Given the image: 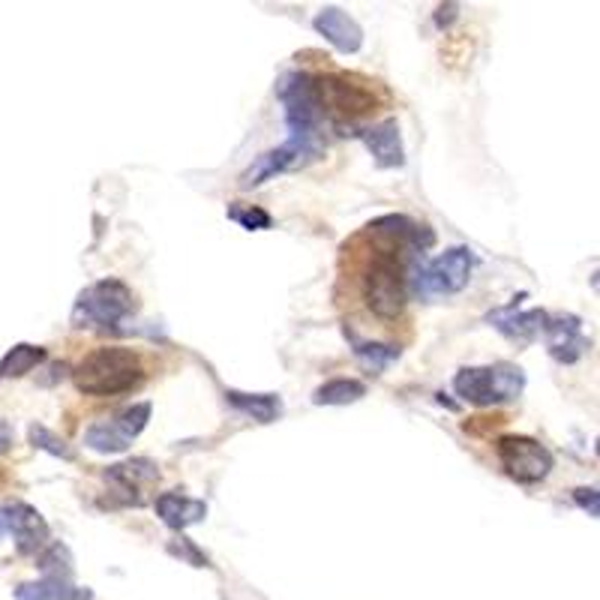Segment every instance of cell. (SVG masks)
<instances>
[{
	"label": "cell",
	"mask_w": 600,
	"mask_h": 600,
	"mask_svg": "<svg viewBox=\"0 0 600 600\" xmlns=\"http://www.w3.org/2000/svg\"><path fill=\"white\" fill-rule=\"evenodd\" d=\"M73 381L85 397H118L145 385V364L133 348L105 345L73 369Z\"/></svg>",
	"instance_id": "obj_1"
},
{
	"label": "cell",
	"mask_w": 600,
	"mask_h": 600,
	"mask_svg": "<svg viewBox=\"0 0 600 600\" xmlns=\"http://www.w3.org/2000/svg\"><path fill=\"white\" fill-rule=\"evenodd\" d=\"M360 295L367 300L369 312L381 322H397L405 312L409 300V277L400 258V246L381 244L367 258L360 274Z\"/></svg>",
	"instance_id": "obj_2"
},
{
	"label": "cell",
	"mask_w": 600,
	"mask_h": 600,
	"mask_svg": "<svg viewBox=\"0 0 600 600\" xmlns=\"http://www.w3.org/2000/svg\"><path fill=\"white\" fill-rule=\"evenodd\" d=\"M277 97L286 109L289 142L307 147L312 154H322V100L315 88V76L310 73H286L279 78Z\"/></svg>",
	"instance_id": "obj_3"
},
{
	"label": "cell",
	"mask_w": 600,
	"mask_h": 600,
	"mask_svg": "<svg viewBox=\"0 0 600 600\" xmlns=\"http://www.w3.org/2000/svg\"><path fill=\"white\" fill-rule=\"evenodd\" d=\"M456 397L468 405H499L513 402L525 390V373L513 364H492V367H466L454 376Z\"/></svg>",
	"instance_id": "obj_4"
},
{
	"label": "cell",
	"mask_w": 600,
	"mask_h": 600,
	"mask_svg": "<svg viewBox=\"0 0 600 600\" xmlns=\"http://www.w3.org/2000/svg\"><path fill=\"white\" fill-rule=\"evenodd\" d=\"M135 295L121 279H100L81 291L73 307V324L76 327H93V331H114L118 324L133 312Z\"/></svg>",
	"instance_id": "obj_5"
},
{
	"label": "cell",
	"mask_w": 600,
	"mask_h": 600,
	"mask_svg": "<svg viewBox=\"0 0 600 600\" xmlns=\"http://www.w3.org/2000/svg\"><path fill=\"white\" fill-rule=\"evenodd\" d=\"M475 270V253L468 246H451L433 262H423L412 270V291L421 298H451L466 289Z\"/></svg>",
	"instance_id": "obj_6"
},
{
	"label": "cell",
	"mask_w": 600,
	"mask_h": 600,
	"mask_svg": "<svg viewBox=\"0 0 600 600\" xmlns=\"http://www.w3.org/2000/svg\"><path fill=\"white\" fill-rule=\"evenodd\" d=\"M147 421H151V402L126 405L114 418L90 423L88 433H85V447L97 451V454H123L138 435L145 433Z\"/></svg>",
	"instance_id": "obj_7"
},
{
	"label": "cell",
	"mask_w": 600,
	"mask_h": 600,
	"mask_svg": "<svg viewBox=\"0 0 600 600\" xmlns=\"http://www.w3.org/2000/svg\"><path fill=\"white\" fill-rule=\"evenodd\" d=\"M496 451H499V463L508 471V478L525 484V487L541 484L553 471V454L529 435H501Z\"/></svg>",
	"instance_id": "obj_8"
},
{
	"label": "cell",
	"mask_w": 600,
	"mask_h": 600,
	"mask_svg": "<svg viewBox=\"0 0 600 600\" xmlns=\"http://www.w3.org/2000/svg\"><path fill=\"white\" fill-rule=\"evenodd\" d=\"M315 88H319L322 112H334L340 118H364L376 112V93L348 76H315Z\"/></svg>",
	"instance_id": "obj_9"
},
{
	"label": "cell",
	"mask_w": 600,
	"mask_h": 600,
	"mask_svg": "<svg viewBox=\"0 0 600 600\" xmlns=\"http://www.w3.org/2000/svg\"><path fill=\"white\" fill-rule=\"evenodd\" d=\"M315 156L319 154H312L307 147L295 145V142H286L282 147H274V151L256 156V159L246 166V171L241 175V189L262 187V184H267L270 178H277V175H286V171H295V168L307 166Z\"/></svg>",
	"instance_id": "obj_10"
},
{
	"label": "cell",
	"mask_w": 600,
	"mask_h": 600,
	"mask_svg": "<svg viewBox=\"0 0 600 600\" xmlns=\"http://www.w3.org/2000/svg\"><path fill=\"white\" fill-rule=\"evenodd\" d=\"M0 513L7 520V534L15 537L19 556H36L48 541V523L43 520V513L24 501H12Z\"/></svg>",
	"instance_id": "obj_11"
},
{
	"label": "cell",
	"mask_w": 600,
	"mask_h": 600,
	"mask_svg": "<svg viewBox=\"0 0 600 600\" xmlns=\"http://www.w3.org/2000/svg\"><path fill=\"white\" fill-rule=\"evenodd\" d=\"M520 300H523V295L513 298V303H508V307L492 310L487 315V322L492 324L504 340H511V343L516 345H529L544 334L546 319H549V315H546L544 310H520Z\"/></svg>",
	"instance_id": "obj_12"
},
{
	"label": "cell",
	"mask_w": 600,
	"mask_h": 600,
	"mask_svg": "<svg viewBox=\"0 0 600 600\" xmlns=\"http://www.w3.org/2000/svg\"><path fill=\"white\" fill-rule=\"evenodd\" d=\"M546 352L558 364H577L579 357L589 352V340L582 334V322L577 315H556V319H546Z\"/></svg>",
	"instance_id": "obj_13"
},
{
	"label": "cell",
	"mask_w": 600,
	"mask_h": 600,
	"mask_svg": "<svg viewBox=\"0 0 600 600\" xmlns=\"http://www.w3.org/2000/svg\"><path fill=\"white\" fill-rule=\"evenodd\" d=\"M312 27H315L327 43L334 45L336 52H343V55H355V52H360V45H364V31H360V24H357L348 12L340 10V7H324V10L312 19Z\"/></svg>",
	"instance_id": "obj_14"
},
{
	"label": "cell",
	"mask_w": 600,
	"mask_h": 600,
	"mask_svg": "<svg viewBox=\"0 0 600 600\" xmlns=\"http://www.w3.org/2000/svg\"><path fill=\"white\" fill-rule=\"evenodd\" d=\"M364 145L373 154L378 168H402L405 166V147H402L400 123L388 118V121L373 123L369 130H364Z\"/></svg>",
	"instance_id": "obj_15"
},
{
	"label": "cell",
	"mask_w": 600,
	"mask_h": 600,
	"mask_svg": "<svg viewBox=\"0 0 600 600\" xmlns=\"http://www.w3.org/2000/svg\"><path fill=\"white\" fill-rule=\"evenodd\" d=\"M105 480L114 484V487L121 489L130 496L133 504H142V492L147 487H154L156 480H159V468H156L154 459H145V456H138V459H126V463H118L105 471Z\"/></svg>",
	"instance_id": "obj_16"
},
{
	"label": "cell",
	"mask_w": 600,
	"mask_h": 600,
	"mask_svg": "<svg viewBox=\"0 0 600 600\" xmlns=\"http://www.w3.org/2000/svg\"><path fill=\"white\" fill-rule=\"evenodd\" d=\"M154 508L156 516H159L168 529H175V532H184V529L201 523V520L208 516V504L199 499H189L180 489L163 492V496L156 499Z\"/></svg>",
	"instance_id": "obj_17"
},
{
	"label": "cell",
	"mask_w": 600,
	"mask_h": 600,
	"mask_svg": "<svg viewBox=\"0 0 600 600\" xmlns=\"http://www.w3.org/2000/svg\"><path fill=\"white\" fill-rule=\"evenodd\" d=\"M225 400L246 418L258 423H274L282 414V402L277 393H241V390H225Z\"/></svg>",
	"instance_id": "obj_18"
},
{
	"label": "cell",
	"mask_w": 600,
	"mask_h": 600,
	"mask_svg": "<svg viewBox=\"0 0 600 600\" xmlns=\"http://www.w3.org/2000/svg\"><path fill=\"white\" fill-rule=\"evenodd\" d=\"M43 360H45L43 345H31V343L12 345L10 352L3 355V360H0V378L27 376V373H31L34 367H40Z\"/></svg>",
	"instance_id": "obj_19"
},
{
	"label": "cell",
	"mask_w": 600,
	"mask_h": 600,
	"mask_svg": "<svg viewBox=\"0 0 600 600\" xmlns=\"http://www.w3.org/2000/svg\"><path fill=\"white\" fill-rule=\"evenodd\" d=\"M40 570H43V579L48 582H57V586H67L73 582V553H69L67 544H48V549L40 553Z\"/></svg>",
	"instance_id": "obj_20"
},
{
	"label": "cell",
	"mask_w": 600,
	"mask_h": 600,
	"mask_svg": "<svg viewBox=\"0 0 600 600\" xmlns=\"http://www.w3.org/2000/svg\"><path fill=\"white\" fill-rule=\"evenodd\" d=\"M367 393V388L357 381V378H334V381H324L322 388L312 393L315 405H352Z\"/></svg>",
	"instance_id": "obj_21"
},
{
	"label": "cell",
	"mask_w": 600,
	"mask_h": 600,
	"mask_svg": "<svg viewBox=\"0 0 600 600\" xmlns=\"http://www.w3.org/2000/svg\"><path fill=\"white\" fill-rule=\"evenodd\" d=\"M402 348L393 343H360V340H355V357L357 364L364 369H369V373H385V369L393 364V360H400Z\"/></svg>",
	"instance_id": "obj_22"
},
{
	"label": "cell",
	"mask_w": 600,
	"mask_h": 600,
	"mask_svg": "<svg viewBox=\"0 0 600 600\" xmlns=\"http://www.w3.org/2000/svg\"><path fill=\"white\" fill-rule=\"evenodd\" d=\"M229 220H234V223L241 225V229H246V232H267L270 225H274V216L267 211H262V208H256V204H241V201H234V204H229Z\"/></svg>",
	"instance_id": "obj_23"
},
{
	"label": "cell",
	"mask_w": 600,
	"mask_h": 600,
	"mask_svg": "<svg viewBox=\"0 0 600 600\" xmlns=\"http://www.w3.org/2000/svg\"><path fill=\"white\" fill-rule=\"evenodd\" d=\"M31 445L40 447V451H45V454L57 456V459H67V463H73L76 459V451L60 438V435H55L48 426H43V423H34L31 426Z\"/></svg>",
	"instance_id": "obj_24"
},
{
	"label": "cell",
	"mask_w": 600,
	"mask_h": 600,
	"mask_svg": "<svg viewBox=\"0 0 600 600\" xmlns=\"http://www.w3.org/2000/svg\"><path fill=\"white\" fill-rule=\"evenodd\" d=\"M15 600H57L55 586L48 579H40V582H24L15 589Z\"/></svg>",
	"instance_id": "obj_25"
},
{
	"label": "cell",
	"mask_w": 600,
	"mask_h": 600,
	"mask_svg": "<svg viewBox=\"0 0 600 600\" xmlns=\"http://www.w3.org/2000/svg\"><path fill=\"white\" fill-rule=\"evenodd\" d=\"M574 501H577L579 511H586L591 520L600 516V492L595 487H579L574 489Z\"/></svg>",
	"instance_id": "obj_26"
},
{
	"label": "cell",
	"mask_w": 600,
	"mask_h": 600,
	"mask_svg": "<svg viewBox=\"0 0 600 600\" xmlns=\"http://www.w3.org/2000/svg\"><path fill=\"white\" fill-rule=\"evenodd\" d=\"M171 553H178V556H184L192 567H204L208 565V558L201 556L199 549L192 546V541H187V537H180V546H171Z\"/></svg>",
	"instance_id": "obj_27"
},
{
	"label": "cell",
	"mask_w": 600,
	"mask_h": 600,
	"mask_svg": "<svg viewBox=\"0 0 600 600\" xmlns=\"http://www.w3.org/2000/svg\"><path fill=\"white\" fill-rule=\"evenodd\" d=\"M456 19H459V3H442V7L435 10V27H438V31H447Z\"/></svg>",
	"instance_id": "obj_28"
},
{
	"label": "cell",
	"mask_w": 600,
	"mask_h": 600,
	"mask_svg": "<svg viewBox=\"0 0 600 600\" xmlns=\"http://www.w3.org/2000/svg\"><path fill=\"white\" fill-rule=\"evenodd\" d=\"M12 438H15V433H12L10 423L0 421V454H7V451H10Z\"/></svg>",
	"instance_id": "obj_29"
},
{
	"label": "cell",
	"mask_w": 600,
	"mask_h": 600,
	"mask_svg": "<svg viewBox=\"0 0 600 600\" xmlns=\"http://www.w3.org/2000/svg\"><path fill=\"white\" fill-rule=\"evenodd\" d=\"M7 537V520H3V513H0V541Z\"/></svg>",
	"instance_id": "obj_30"
}]
</instances>
